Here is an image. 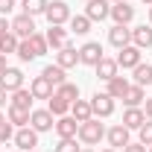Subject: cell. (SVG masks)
Listing matches in <instances>:
<instances>
[{
    "label": "cell",
    "mask_w": 152,
    "mask_h": 152,
    "mask_svg": "<svg viewBox=\"0 0 152 152\" xmlns=\"http://www.w3.org/2000/svg\"><path fill=\"white\" fill-rule=\"evenodd\" d=\"M47 38L44 35H38V32H32L29 38H20V44H18V58L20 61H32V58L38 56H44L47 53Z\"/></svg>",
    "instance_id": "cell-1"
},
{
    "label": "cell",
    "mask_w": 152,
    "mask_h": 152,
    "mask_svg": "<svg viewBox=\"0 0 152 152\" xmlns=\"http://www.w3.org/2000/svg\"><path fill=\"white\" fill-rule=\"evenodd\" d=\"M76 137L85 143V146H96L102 137H105V126L99 123V120H85V123H79V132H76Z\"/></svg>",
    "instance_id": "cell-2"
},
{
    "label": "cell",
    "mask_w": 152,
    "mask_h": 152,
    "mask_svg": "<svg viewBox=\"0 0 152 152\" xmlns=\"http://www.w3.org/2000/svg\"><path fill=\"white\" fill-rule=\"evenodd\" d=\"M44 15H47V20H50V26H61L64 20H70V9H67L64 0H53V3H47Z\"/></svg>",
    "instance_id": "cell-3"
},
{
    "label": "cell",
    "mask_w": 152,
    "mask_h": 152,
    "mask_svg": "<svg viewBox=\"0 0 152 152\" xmlns=\"http://www.w3.org/2000/svg\"><path fill=\"white\" fill-rule=\"evenodd\" d=\"M102 58H105V56H102V44H99V41H88V44L79 47V61H82V64L96 67Z\"/></svg>",
    "instance_id": "cell-4"
},
{
    "label": "cell",
    "mask_w": 152,
    "mask_h": 152,
    "mask_svg": "<svg viewBox=\"0 0 152 152\" xmlns=\"http://www.w3.org/2000/svg\"><path fill=\"white\" fill-rule=\"evenodd\" d=\"M88 102H91L94 117H111L114 114V96H108V94H94Z\"/></svg>",
    "instance_id": "cell-5"
},
{
    "label": "cell",
    "mask_w": 152,
    "mask_h": 152,
    "mask_svg": "<svg viewBox=\"0 0 152 152\" xmlns=\"http://www.w3.org/2000/svg\"><path fill=\"white\" fill-rule=\"evenodd\" d=\"M12 140L18 143V149L29 152V149H35V146H38V132L32 129V126H20L18 132H15V137H12Z\"/></svg>",
    "instance_id": "cell-6"
},
{
    "label": "cell",
    "mask_w": 152,
    "mask_h": 152,
    "mask_svg": "<svg viewBox=\"0 0 152 152\" xmlns=\"http://www.w3.org/2000/svg\"><path fill=\"white\" fill-rule=\"evenodd\" d=\"M0 88H3L6 94H12V91L23 88V73H20L18 67H6V70L0 73Z\"/></svg>",
    "instance_id": "cell-7"
},
{
    "label": "cell",
    "mask_w": 152,
    "mask_h": 152,
    "mask_svg": "<svg viewBox=\"0 0 152 152\" xmlns=\"http://www.w3.org/2000/svg\"><path fill=\"white\" fill-rule=\"evenodd\" d=\"M108 44H114L117 50L129 47V44H132V29H129V26H123V23H114L111 29H108Z\"/></svg>",
    "instance_id": "cell-8"
},
{
    "label": "cell",
    "mask_w": 152,
    "mask_h": 152,
    "mask_svg": "<svg viewBox=\"0 0 152 152\" xmlns=\"http://www.w3.org/2000/svg\"><path fill=\"white\" fill-rule=\"evenodd\" d=\"M29 126H32L35 132H50V129L56 126V120H53V114L47 111V108H35V111L29 114Z\"/></svg>",
    "instance_id": "cell-9"
},
{
    "label": "cell",
    "mask_w": 152,
    "mask_h": 152,
    "mask_svg": "<svg viewBox=\"0 0 152 152\" xmlns=\"http://www.w3.org/2000/svg\"><path fill=\"white\" fill-rule=\"evenodd\" d=\"M85 15L91 18V23H94V20H105L111 15V3H108V0H88Z\"/></svg>",
    "instance_id": "cell-10"
},
{
    "label": "cell",
    "mask_w": 152,
    "mask_h": 152,
    "mask_svg": "<svg viewBox=\"0 0 152 152\" xmlns=\"http://www.w3.org/2000/svg\"><path fill=\"white\" fill-rule=\"evenodd\" d=\"M9 29H12V32H15L18 38H29L32 32H35V20L29 18V15H23V12H20L18 18L9 23Z\"/></svg>",
    "instance_id": "cell-11"
},
{
    "label": "cell",
    "mask_w": 152,
    "mask_h": 152,
    "mask_svg": "<svg viewBox=\"0 0 152 152\" xmlns=\"http://www.w3.org/2000/svg\"><path fill=\"white\" fill-rule=\"evenodd\" d=\"M105 137H108V143H111V149H123V146H129L132 140H129V129L120 123V126H111L108 132H105Z\"/></svg>",
    "instance_id": "cell-12"
},
{
    "label": "cell",
    "mask_w": 152,
    "mask_h": 152,
    "mask_svg": "<svg viewBox=\"0 0 152 152\" xmlns=\"http://www.w3.org/2000/svg\"><path fill=\"white\" fill-rule=\"evenodd\" d=\"M29 91H32L35 99H50V96L56 94V91H53V82H50L47 76H35L32 85H29Z\"/></svg>",
    "instance_id": "cell-13"
},
{
    "label": "cell",
    "mask_w": 152,
    "mask_h": 152,
    "mask_svg": "<svg viewBox=\"0 0 152 152\" xmlns=\"http://www.w3.org/2000/svg\"><path fill=\"white\" fill-rule=\"evenodd\" d=\"M56 64L64 67V70H67V67H76V64H79V50L70 47V44H64V47L56 53Z\"/></svg>",
    "instance_id": "cell-14"
},
{
    "label": "cell",
    "mask_w": 152,
    "mask_h": 152,
    "mask_svg": "<svg viewBox=\"0 0 152 152\" xmlns=\"http://www.w3.org/2000/svg\"><path fill=\"white\" fill-rule=\"evenodd\" d=\"M111 18H114V23L129 26V23H132V18H134V6H129L126 0H123V3H114V6H111Z\"/></svg>",
    "instance_id": "cell-15"
},
{
    "label": "cell",
    "mask_w": 152,
    "mask_h": 152,
    "mask_svg": "<svg viewBox=\"0 0 152 152\" xmlns=\"http://www.w3.org/2000/svg\"><path fill=\"white\" fill-rule=\"evenodd\" d=\"M117 64H120V67H137V64H140V47H134V44L123 47L120 56H117Z\"/></svg>",
    "instance_id": "cell-16"
},
{
    "label": "cell",
    "mask_w": 152,
    "mask_h": 152,
    "mask_svg": "<svg viewBox=\"0 0 152 152\" xmlns=\"http://www.w3.org/2000/svg\"><path fill=\"white\" fill-rule=\"evenodd\" d=\"M53 129H56L58 137H76L79 123H76L73 117H67V114H64V117H56V126H53Z\"/></svg>",
    "instance_id": "cell-17"
},
{
    "label": "cell",
    "mask_w": 152,
    "mask_h": 152,
    "mask_svg": "<svg viewBox=\"0 0 152 152\" xmlns=\"http://www.w3.org/2000/svg\"><path fill=\"white\" fill-rule=\"evenodd\" d=\"M132 44L134 47H152V26H146V23H140V26H134L132 29Z\"/></svg>",
    "instance_id": "cell-18"
},
{
    "label": "cell",
    "mask_w": 152,
    "mask_h": 152,
    "mask_svg": "<svg viewBox=\"0 0 152 152\" xmlns=\"http://www.w3.org/2000/svg\"><path fill=\"white\" fill-rule=\"evenodd\" d=\"M146 123V114H143V108H126V114H123V126L132 132V129H140Z\"/></svg>",
    "instance_id": "cell-19"
},
{
    "label": "cell",
    "mask_w": 152,
    "mask_h": 152,
    "mask_svg": "<svg viewBox=\"0 0 152 152\" xmlns=\"http://www.w3.org/2000/svg\"><path fill=\"white\" fill-rule=\"evenodd\" d=\"M70 117H73L76 123H85V120H91L94 111H91V102L88 99H76L73 105H70Z\"/></svg>",
    "instance_id": "cell-20"
},
{
    "label": "cell",
    "mask_w": 152,
    "mask_h": 152,
    "mask_svg": "<svg viewBox=\"0 0 152 152\" xmlns=\"http://www.w3.org/2000/svg\"><path fill=\"white\" fill-rule=\"evenodd\" d=\"M44 38H47V44H50L53 50H61V47L67 44V29H64V26H50Z\"/></svg>",
    "instance_id": "cell-21"
},
{
    "label": "cell",
    "mask_w": 152,
    "mask_h": 152,
    "mask_svg": "<svg viewBox=\"0 0 152 152\" xmlns=\"http://www.w3.org/2000/svg\"><path fill=\"white\" fill-rule=\"evenodd\" d=\"M129 88H132V85L126 82V76H114V79H108V91H105V94L114 96V99H123Z\"/></svg>",
    "instance_id": "cell-22"
},
{
    "label": "cell",
    "mask_w": 152,
    "mask_h": 152,
    "mask_svg": "<svg viewBox=\"0 0 152 152\" xmlns=\"http://www.w3.org/2000/svg\"><path fill=\"white\" fill-rule=\"evenodd\" d=\"M117 67H120V64H117V58H102V61L96 64V76L108 82V79H114V76H117Z\"/></svg>",
    "instance_id": "cell-23"
},
{
    "label": "cell",
    "mask_w": 152,
    "mask_h": 152,
    "mask_svg": "<svg viewBox=\"0 0 152 152\" xmlns=\"http://www.w3.org/2000/svg\"><path fill=\"white\" fill-rule=\"evenodd\" d=\"M18 44H20V38L9 29V32H3L0 35V53L3 56H9V53H18Z\"/></svg>",
    "instance_id": "cell-24"
},
{
    "label": "cell",
    "mask_w": 152,
    "mask_h": 152,
    "mask_svg": "<svg viewBox=\"0 0 152 152\" xmlns=\"http://www.w3.org/2000/svg\"><path fill=\"white\" fill-rule=\"evenodd\" d=\"M32 91H26V88H18V91H12V105H18V108H29L32 111Z\"/></svg>",
    "instance_id": "cell-25"
},
{
    "label": "cell",
    "mask_w": 152,
    "mask_h": 152,
    "mask_svg": "<svg viewBox=\"0 0 152 152\" xmlns=\"http://www.w3.org/2000/svg\"><path fill=\"white\" fill-rule=\"evenodd\" d=\"M41 76H47V79H50V82H53L56 88L67 82V76H64V67H58V64H47V67L41 70Z\"/></svg>",
    "instance_id": "cell-26"
},
{
    "label": "cell",
    "mask_w": 152,
    "mask_h": 152,
    "mask_svg": "<svg viewBox=\"0 0 152 152\" xmlns=\"http://www.w3.org/2000/svg\"><path fill=\"white\" fill-rule=\"evenodd\" d=\"M123 102H126V108H140V102H143V88L140 85H132L126 96H123Z\"/></svg>",
    "instance_id": "cell-27"
},
{
    "label": "cell",
    "mask_w": 152,
    "mask_h": 152,
    "mask_svg": "<svg viewBox=\"0 0 152 152\" xmlns=\"http://www.w3.org/2000/svg\"><path fill=\"white\" fill-rule=\"evenodd\" d=\"M47 111L53 114V117H64V114L70 111V102H67V99H61V96H50V105H47Z\"/></svg>",
    "instance_id": "cell-28"
},
{
    "label": "cell",
    "mask_w": 152,
    "mask_h": 152,
    "mask_svg": "<svg viewBox=\"0 0 152 152\" xmlns=\"http://www.w3.org/2000/svg\"><path fill=\"white\" fill-rule=\"evenodd\" d=\"M29 108H18V105H9V123L12 126H26L29 123Z\"/></svg>",
    "instance_id": "cell-29"
},
{
    "label": "cell",
    "mask_w": 152,
    "mask_h": 152,
    "mask_svg": "<svg viewBox=\"0 0 152 152\" xmlns=\"http://www.w3.org/2000/svg\"><path fill=\"white\" fill-rule=\"evenodd\" d=\"M132 70H134V85H140V88H143V85H152V64H143V61H140Z\"/></svg>",
    "instance_id": "cell-30"
},
{
    "label": "cell",
    "mask_w": 152,
    "mask_h": 152,
    "mask_svg": "<svg viewBox=\"0 0 152 152\" xmlns=\"http://www.w3.org/2000/svg\"><path fill=\"white\" fill-rule=\"evenodd\" d=\"M56 96L67 99V102L73 105L76 99H79V85H73V82H64V85H58V88H56Z\"/></svg>",
    "instance_id": "cell-31"
},
{
    "label": "cell",
    "mask_w": 152,
    "mask_h": 152,
    "mask_svg": "<svg viewBox=\"0 0 152 152\" xmlns=\"http://www.w3.org/2000/svg\"><path fill=\"white\" fill-rule=\"evenodd\" d=\"M70 32H76V35L91 32V18H88V15H73V18H70Z\"/></svg>",
    "instance_id": "cell-32"
},
{
    "label": "cell",
    "mask_w": 152,
    "mask_h": 152,
    "mask_svg": "<svg viewBox=\"0 0 152 152\" xmlns=\"http://www.w3.org/2000/svg\"><path fill=\"white\" fill-rule=\"evenodd\" d=\"M20 9H23V15L35 18V15H44V9H47V0H23V3H20Z\"/></svg>",
    "instance_id": "cell-33"
},
{
    "label": "cell",
    "mask_w": 152,
    "mask_h": 152,
    "mask_svg": "<svg viewBox=\"0 0 152 152\" xmlns=\"http://www.w3.org/2000/svg\"><path fill=\"white\" fill-rule=\"evenodd\" d=\"M56 152H79V146H76V137H58Z\"/></svg>",
    "instance_id": "cell-34"
},
{
    "label": "cell",
    "mask_w": 152,
    "mask_h": 152,
    "mask_svg": "<svg viewBox=\"0 0 152 152\" xmlns=\"http://www.w3.org/2000/svg\"><path fill=\"white\" fill-rule=\"evenodd\" d=\"M137 132H140V143H143V146H152V120H146Z\"/></svg>",
    "instance_id": "cell-35"
},
{
    "label": "cell",
    "mask_w": 152,
    "mask_h": 152,
    "mask_svg": "<svg viewBox=\"0 0 152 152\" xmlns=\"http://www.w3.org/2000/svg\"><path fill=\"white\" fill-rule=\"evenodd\" d=\"M12 137H15L12 123H9V120H6V123H0V143H3V140H12Z\"/></svg>",
    "instance_id": "cell-36"
},
{
    "label": "cell",
    "mask_w": 152,
    "mask_h": 152,
    "mask_svg": "<svg viewBox=\"0 0 152 152\" xmlns=\"http://www.w3.org/2000/svg\"><path fill=\"white\" fill-rule=\"evenodd\" d=\"M15 9V0H0V15H9Z\"/></svg>",
    "instance_id": "cell-37"
},
{
    "label": "cell",
    "mask_w": 152,
    "mask_h": 152,
    "mask_svg": "<svg viewBox=\"0 0 152 152\" xmlns=\"http://www.w3.org/2000/svg\"><path fill=\"white\" fill-rule=\"evenodd\" d=\"M146 149H149V146H143L140 140H137V143H129V146H123V152H146Z\"/></svg>",
    "instance_id": "cell-38"
},
{
    "label": "cell",
    "mask_w": 152,
    "mask_h": 152,
    "mask_svg": "<svg viewBox=\"0 0 152 152\" xmlns=\"http://www.w3.org/2000/svg\"><path fill=\"white\" fill-rule=\"evenodd\" d=\"M143 114L152 120V96H146V108H143Z\"/></svg>",
    "instance_id": "cell-39"
},
{
    "label": "cell",
    "mask_w": 152,
    "mask_h": 152,
    "mask_svg": "<svg viewBox=\"0 0 152 152\" xmlns=\"http://www.w3.org/2000/svg\"><path fill=\"white\" fill-rule=\"evenodd\" d=\"M3 32H9V23H6V18L0 15V35H3Z\"/></svg>",
    "instance_id": "cell-40"
},
{
    "label": "cell",
    "mask_w": 152,
    "mask_h": 152,
    "mask_svg": "<svg viewBox=\"0 0 152 152\" xmlns=\"http://www.w3.org/2000/svg\"><path fill=\"white\" fill-rule=\"evenodd\" d=\"M6 67H9V64H6V56H3V53H0V73H3V70H6Z\"/></svg>",
    "instance_id": "cell-41"
},
{
    "label": "cell",
    "mask_w": 152,
    "mask_h": 152,
    "mask_svg": "<svg viewBox=\"0 0 152 152\" xmlns=\"http://www.w3.org/2000/svg\"><path fill=\"white\" fill-rule=\"evenodd\" d=\"M3 105H6V91L0 88V108H3Z\"/></svg>",
    "instance_id": "cell-42"
},
{
    "label": "cell",
    "mask_w": 152,
    "mask_h": 152,
    "mask_svg": "<svg viewBox=\"0 0 152 152\" xmlns=\"http://www.w3.org/2000/svg\"><path fill=\"white\" fill-rule=\"evenodd\" d=\"M140 3H146V6H152V0H140Z\"/></svg>",
    "instance_id": "cell-43"
},
{
    "label": "cell",
    "mask_w": 152,
    "mask_h": 152,
    "mask_svg": "<svg viewBox=\"0 0 152 152\" xmlns=\"http://www.w3.org/2000/svg\"><path fill=\"white\" fill-rule=\"evenodd\" d=\"M149 23H152V6H149Z\"/></svg>",
    "instance_id": "cell-44"
},
{
    "label": "cell",
    "mask_w": 152,
    "mask_h": 152,
    "mask_svg": "<svg viewBox=\"0 0 152 152\" xmlns=\"http://www.w3.org/2000/svg\"><path fill=\"white\" fill-rule=\"evenodd\" d=\"M0 123H6V117H3V114H0Z\"/></svg>",
    "instance_id": "cell-45"
},
{
    "label": "cell",
    "mask_w": 152,
    "mask_h": 152,
    "mask_svg": "<svg viewBox=\"0 0 152 152\" xmlns=\"http://www.w3.org/2000/svg\"><path fill=\"white\" fill-rule=\"evenodd\" d=\"M79 152H94V149H79Z\"/></svg>",
    "instance_id": "cell-46"
},
{
    "label": "cell",
    "mask_w": 152,
    "mask_h": 152,
    "mask_svg": "<svg viewBox=\"0 0 152 152\" xmlns=\"http://www.w3.org/2000/svg\"><path fill=\"white\" fill-rule=\"evenodd\" d=\"M102 152H117V149H102Z\"/></svg>",
    "instance_id": "cell-47"
},
{
    "label": "cell",
    "mask_w": 152,
    "mask_h": 152,
    "mask_svg": "<svg viewBox=\"0 0 152 152\" xmlns=\"http://www.w3.org/2000/svg\"><path fill=\"white\" fill-rule=\"evenodd\" d=\"M111 3H123V0H111Z\"/></svg>",
    "instance_id": "cell-48"
},
{
    "label": "cell",
    "mask_w": 152,
    "mask_h": 152,
    "mask_svg": "<svg viewBox=\"0 0 152 152\" xmlns=\"http://www.w3.org/2000/svg\"><path fill=\"white\" fill-rule=\"evenodd\" d=\"M29 152H38V149H29Z\"/></svg>",
    "instance_id": "cell-49"
},
{
    "label": "cell",
    "mask_w": 152,
    "mask_h": 152,
    "mask_svg": "<svg viewBox=\"0 0 152 152\" xmlns=\"http://www.w3.org/2000/svg\"><path fill=\"white\" fill-rule=\"evenodd\" d=\"M149 152H152V146H149Z\"/></svg>",
    "instance_id": "cell-50"
}]
</instances>
